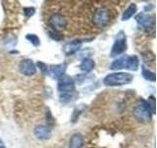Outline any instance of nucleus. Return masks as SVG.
<instances>
[{
	"label": "nucleus",
	"mask_w": 157,
	"mask_h": 148,
	"mask_svg": "<svg viewBox=\"0 0 157 148\" xmlns=\"http://www.w3.org/2000/svg\"><path fill=\"white\" fill-rule=\"evenodd\" d=\"M134 80V75L128 72H113L107 75L103 79V84L108 87H116L127 85Z\"/></svg>",
	"instance_id": "nucleus-1"
},
{
	"label": "nucleus",
	"mask_w": 157,
	"mask_h": 148,
	"mask_svg": "<svg viewBox=\"0 0 157 148\" xmlns=\"http://www.w3.org/2000/svg\"><path fill=\"white\" fill-rule=\"evenodd\" d=\"M132 115L136 117V120L142 123H147L151 121L152 115L151 109L149 107V104L145 100H141L136 108L132 111Z\"/></svg>",
	"instance_id": "nucleus-2"
},
{
	"label": "nucleus",
	"mask_w": 157,
	"mask_h": 148,
	"mask_svg": "<svg viewBox=\"0 0 157 148\" xmlns=\"http://www.w3.org/2000/svg\"><path fill=\"white\" fill-rule=\"evenodd\" d=\"M128 48L127 44V35L125 34L124 31L118 32L117 36L115 38L114 43L111 48L110 51V56L111 57H117L124 53Z\"/></svg>",
	"instance_id": "nucleus-3"
},
{
	"label": "nucleus",
	"mask_w": 157,
	"mask_h": 148,
	"mask_svg": "<svg viewBox=\"0 0 157 148\" xmlns=\"http://www.w3.org/2000/svg\"><path fill=\"white\" fill-rule=\"evenodd\" d=\"M111 21V12L106 7L98 8L93 14L92 22L97 27H105Z\"/></svg>",
	"instance_id": "nucleus-4"
},
{
	"label": "nucleus",
	"mask_w": 157,
	"mask_h": 148,
	"mask_svg": "<svg viewBox=\"0 0 157 148\" xmlns=\"http://www.w3.org/2000/svg\"><path fill=\"white\" fill-rule=\"evenodd\" d=\"M136 21L139 24V27L144 31L149 32L155 28V17L154 15H149L145 13H140L136 16Z\"/></svg>",
	"instance_id": "nucleus-5"
},
{
	"label": "nucleus",
	"mask_w": 157,
	"mask_h": 148,
	"mask_svg": "<svg viewBox=\"0 0 157 148\" xmlns=\"http://www.w3.org/2000/svg\"><path fill=\"white\" fill-rule=\"evenodd\" d=\"M58 91L62 93H71L76 91V85L75 81L73 80L71 77L67 76L66 74L63 77L59 79L58 86H57Z\"/></svg>",
	"instance_id": "nucleus-6"
},
{
	"label": "nucleus",
	"mask_w": 157,
	"mask_h": 148,
	"mask_svg": "<svg viewBox=\"0 0 157 148\" xmlns=\"http://www.w3.org/2000/svg\"><path fill=\"white\" fill-rule=\"evenodd\" d=\"M19 70L23 75L33 76L36 73V65L29 58L23 59L19 64Z\"/></svg>",
	"instance_id": "nucleus-7"
},
{
	"label": "nucleus",
	"mask_w": 157,
	"mask_h": 148,
	"mask_svg": "<svg viewBox=\"0 0 157 148\" xmlns=\"http://www.w3.org/2000/svg\"><path fill=\"white\" fill-rule=\"evenodd\" d=\"M49 23H50V26L53 28V31H56V32L64 30L68 25L67 19L61 14H53L50 17Z\"/></svg>",
	"instance_id": "nucleus-8"
},
{
	"label": "nucleus",
	"mask_w": 157,
	"mask_h": 148,
	"mask_svg": "<svg viewBox=\"0 0 157 148\" xmlns=\"http://www.w3.org/2000/svg\"><path fill=\"white\" fill-rule=\"evenodd\" d=\"M86 42V39H74L67 43H65L63 46V52L66 54V56H72V54L76 53L77 51H80V48L82 46V43Z\"/></svg>",
	"instance_id": "nucleus-9"
},
{
	"label": "nucleus",
	"mask_w": 157,
	"mask_h": 148,
	"mask_svg": "<svg viewBox=\"0 0 157 148\" xmlns=\"http://www.w3.org/2000/svg\"><path fill=\"white\" fill-rule=\"evenodd\" d=\"M66 69H67V63L63 62V63L56 64V65L50 66L48 68V73L53 79H57V80H59L61 77L65 75Z\"/></svg>",
	"instance_id": "nucleus-10"
},
{
	"label": "nucleus",
	"mask_w": 157,
	"mask_h": 148,
	"mask_svg": "<svg viewBox=\"0 0 157 148\" xmlns=\"http://www.w3.org/2000/svg\"><path fill=\"white\" fill-rule=\"evenodd\" d=\"M33 134L39 140H48L52 135V131L49 126L36 125L33 130Z\"/></svg>",
	"instance_id": "nucleus-11"
},
{
	"label": "nucleus",
	"mask_w": 157,
	"mask_h": 148,
	"mask_svg": "<svg viewBox=\"0 0 157 148\" xmlns=\"http://www.w3.org/2000/svg\"><path fill=\"white\" fill-rule=\"evenodd\" d=\"M85 138L81 133H74L69 141V148H82Z\"/></svg>",
	"instance_id": "nucleus-12"
},
{
	"label": "nucleus",
	"mask_w": 157,
	"mask_h": 148,
	"mask_svg": "<svg viewBox=\"0 0 157 148\" xmlns=\"http://www.w3.org/2000/svg\"><path fill=\"white\" fill-rule=\"evenodd\" d=\"M140 67V59L136 56H127L126 57V69L131 71H136Z\"/></svg>",
	"instance_id": "nucleus-13"
},
{
	"label": "nucleus",
	"mask_w": 157,
	"mask_h": 148,
	"mask_svg": "<svg viewBox=\"0 0 157 148\" xmlns=\"http://www.w3.org/2000/svg\"><path fill=\"white\" fill-rule=\"evenodd\" d=\"M80 68L81 70L83 72H91L93 69L95 68V62L93 59L90 58V57H85L83 60L82 61V63L80 64Z\"/></svg>",
	"instance_id": "nucleus-14"
},
{
	"label": "nucleus",
	"mask_w": 157,
	"mask_h": 148,
	"mask_svg": "<svg viewBox=\"0 0 157 148\" xmlns=\"http://www.w3.org/2000/svg\"><path fill=\"white\" fill-rule=\"evenodd\" d=\"M137 11V7L136 3H131L128 8L124 11L122 15V21H128L129 19H131L132 17H134V15L136 13Z\"/></svg>",
	"instance_id": "nucleus-15"
},
{
	"label": "nucleus",
	"mask_w": 157,
	"mask_h": 148,
	"mask_svg": "<svg viewBox=\"0 0 157 148\" xmlns=\"http://www.w3.org/2000/svg\"><path fill=\"white\" fill-rule=\"evenodd\" d=\"M126 57H127V56H122L120 58L116 59V60H114L111 63L110 69H112V70H121V69H126Z\"/></svg>",
	"instance_id": "nucleus-16"
},
{
	"label": "nucleus",
	"mask_w": 157,
	"mask_h": 148,
	"mask_svg": "<svg viewBox=\"0 0 157 148\" xmlns=\"http://www.w3.org/2000/svg\"><path fill=\"white\" fill-rule=\"evenodd\" d=\"M78 95L76 92H71V93H62L59 98H60V102L62 104H69L75 101Z\"/></svg>",
	"instance_id": "nucleus-17"
},
{
	"label": "nucleus",
	"mask_w": 157,
	"mask_h": 148,
	"mask_svg": "<svg viewBox=\"0 0 157 148\" xmlns=\"http://www.w3.org/2000/svg\"><path fill=\"white\" fill-rule=\"evenodd\" d=\"M141 75L147 81L155 82V73L147 69L144 65H141Z\"/></svg>",
	"instance_id": "nucleus-18"
},
{
	"label": "nucleus",
	"mask_w": 157,
	"mask_h": 148,
	"mask_svg": "<svg viewBox=\"0 0 157 148\" xmlns=\"http://www.w3.org/2000/svg\"><path fill=\"white\" fill-rule=\"evenodd\" d=\"M26 39L31 43L33 47H39L40 46V39L37 37L36 34H28L26 36Z\"/></svg>",
	"instance_id": "nucleus-19"
},
{
	"label": "nucleus",
	"mask_w": 157,
	"mask_h": 148,
	"mask_svg": "<svg viewBox=\"0 0 157 148\" xmlns=\"http://www.w3.org/2000/svg\"><path fill=\"white\" fill-rule=\"evenodd\" d=\"M82 106H80V107H78V108H76L75 109V111H74V113H73V117H72V121L75 123L76 121H77V120H78V117H80V115L82 113V111H83V109L85 108H81Z\"/></svg>",
	"instance_id": "nucleus-20"
},
{
	"label": "nucleus",
	"mask_w": 157,
	"mask_h": 148,
	"mask_svg": "<svg viewBox=\"0 0 157 148\" xmlns=\"http://www.w3.org/2000/svg\"><path fill=\"white\" fill-rule=\"evenodd\" d=\"M34 13H36V9H34L33 7H25L24 8V15L27 18L33 16Z\"/></svg>",
	"instance_id": "nucleus-21"
},
{
	"label": "nucleus",
	"mask_w": 157,
	"mask_h": 148,
	"mask_svg": "<svg viewBox=\"0 0 157 148\" xmlns=\"http://www.w3.org/2000/svg\"><path fill=\"white\" fill-rule=\"evenodd\" d=\"M149 104V107L151 109V112H152V115H155V98L153 96H150L147 100Z\"/></svg>",
	"instance_id": "nucleus-22"
},
{
	"label": "nucleus",
	"mask_w": 157,
	"mask_h": 148,
	"mask_svg": "<svg viewBox=\"0 0 157 148\" xmlns=\"http://www.w3.org/2000/svg\"><path fill=\"white\" fill-rule=\"evenodd\" d=\"M37 66H39L40 70L42 73H47L48 72V67L46 66V64H44L43 62H37Z\"/></svg>",
	"instance_id": "nucleus-23"
},
{
	"label": "nucleus",
	"mask_w": 157,
	"mask_h": 148,
	"mask_svg": "<svg viewBox=\"0 0 157 148\" xmlns=\"http://www.w3.org/2000/svg\"><path fill=\"white\" fill-rule=\"evenodd\" d=\"M0 148H6V146H5V143L3 142V140L0 138Z\"/></svg>",
	"instance_id": "nucleus-24"
}]
</instances>
